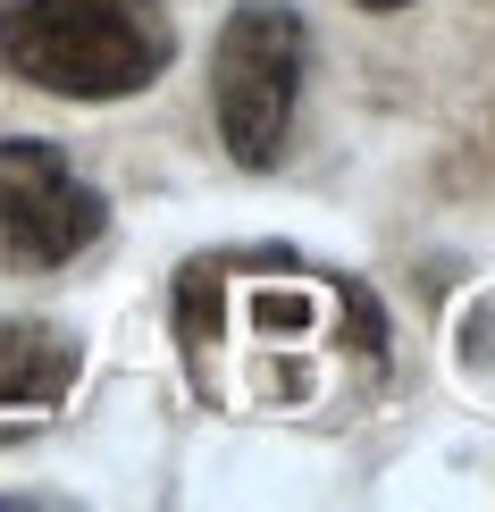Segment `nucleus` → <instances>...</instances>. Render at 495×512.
I'll list each match as a JSON object with an SVG mask.
<instances>
[{
	"label": "nucleus",
	"mask_w": 495,
	"mask_h": 512,
	"mask_svg": "<svg viewBox=\"0 0 495 512\" xmlns=\"http://www.w3.org/2000/svg\"><path fill=\"white\" fill-rule=\"evenodd\" d=\"M177 59L160 0H0V76L59 101H126Z\"/></svg>",
	"instance_id": "obj_1"
},
{
	"label": "nucleus",
	"mask_w": 495,
	"mask_h": 512,
	"mask_svg": "<svg viewBox=\"0 0 495 512\" xmlns=\"http://www.w3.org/2000/svg\"><path fill=\"white\" fill-rule=\"evenodd\" d=\"M311 34L294 0H235L219 26V59H210V93H219V143L235 168H277L294 135V101H303Z\"/></svg>",
	"instance_id": "obj_2"
},
{
	"label": "nucleus",
	"mask_w": 495,
	"mask_h": 512,
	"mask_svg": "<svg viewBox=\"0 0 495 512\" xmlns=\"http://www.w3.org/2000/svg\"><path fill=\"white\" fill-rule=\"evenodd\" d=\"M110 210L101 194L68 168V152L42 135H9L0 143V252L26 269H59L84 244H101Z\"/></svg>",
	"instance_id": "obj_3"
},
{
	"label": "nucleus",
	"mask_w": 495,
	"mask_h": 512,
	"mask_svg": "<svg viewBox=\"0 0 495 512\" xmlns=\"http://www.w3.org/2000/svg\"><path fill=\"white\" fill-rule=\"evenodd\" d=\"M76 387V345L42 319H9L0 328V403H59Z\"/></svg>",
	"instance_id": "obj_4"
},
{
	"label": "nucleus",
	"mask_w": 495,
	"mask_h": 512,
	"mask_svg": "<svg viewBox=\"0 0 495 512\" xmlns=\"http://www.w3.org/2000/svg\"><path fill=\"white\" fill-rule=\"evenodd\" d=\"M361 9H370V17H395V9H412V0H361Z\"/></svg>",
	"instance_id": "obj_5"
}]
</instances>
